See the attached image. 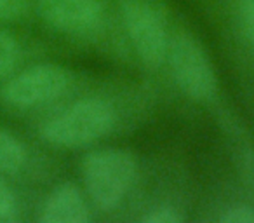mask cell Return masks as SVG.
<instances>
[{"label": "cell", "mask_w": 254, "mask_h": 223, "mask_svg": "<svg viewBox=\"0 0 254 223\" xmlns=\"http://www.w3.org/2000/svg\"><path fill=\"white\" fill-rule=\"evenodd\" d=\"M115 122V110L106 99L85 98L47 121L42 136L61 149H77L103 138Z\"/></svg>", "instance_id": "cell-1"}, {"label": "cell", "mask_w": 254, "mask_h": 223, "mask_svg": "<svg viewBox=\"0 0 254 223\" xmlns=\"http://www.w3.org/2000/svg\"><path fill=\"white\" fill-rule=\"evenodd\" d=\"M136 160L127 150L103 149L89 153L82 164L85 190L103 211L119 206L136 178Z\"/></svg>", "instance_id": "cell-2"}, {"label": "cell", "mask_w": 254, "mask_h": 223, "mask_svg": "<svg viewBox=\"0 0 254 223\" xmlns=\"http://www.w3.org/2000/svg\"><path fill=\"white\" fill-rule=\"evenodd\" d=\"M171 74L176 85L197 101H207L216 94L218 78L204 47L188 33H180L169 42L167 51Z\"/></svg>", "instance_id": "cell-3"}, {"label": "cell", "mask_w": 254, "mask_h": 223, "mask_svg": "<svg viewBox=\"0 0 254 223\" xmlns=\"http://www.w3.org/2000/svg\"><path fill=\"white\" fill-rule=\"evenodd\" d=\"M70 75L58 65H35L11 77L2 87V101L12 108H35L56 99L68 87Z\"/></svg>", "instance_id": "cell-4"}, {"label": "cell", "mask_w": 254, "mask_h": 223, "mask_svg": "<svg viewBox=\"0 0 254 223\" xmlns=\"http://www.w3.org/2000/svg\"><path fill=\"white\" fill-rule=\"evenodd\" d=\"M122 19L139 58L148 65L162 63L171 40L157 9L148 0H124Z\"/></svg>", "instance_id": "cell-5"}, {"label": "cell", "mask_w": 254, "mask_h": 223, "mask_svg": "<svg viewBox=\"0 0 254 223\" xmlns=\"http://www.w3.org/2000/svg\"><path fill=\"white\" fill-rule=\"evenodd\" d=\"M37 11L47 25L66 33L87 32L101 19L99 0H39Z\"/></svg>", "instance_id": "cell-6"}, {"label": "cell", "mask_w": 254, "mask_h": 223, "mask_svg": "<svg viewBox=\"0 0 254 223\" xmlns=\"http://www.w3.org/2000/svg\"><path fill=\"white\" fill-rule=\"evenodd\" d=\"M91 218L84 195L75 185L63 183L47 197L40 222L44 223H85Z\"/></svg>", "instance_id": "cell-7"}, {"label": "cell", "mask_w": 254, "mask_h": 223, "mask_svg": "<svg viewBox=\"0 0 254 223\" xmlns=\"http://www.w3.org/2000/svg\"><path fill=\"white\" fill-rule=\"evenodd\" d=\"M25 162L26 150L23 143L0 128V173H18Z\"/></svg>", "instance_id": "cell-8"}, {"label": "cell", "mask_w": 254, "mask_h": 223, "mask_svg": "<svg viewBox=\"0 0 254 223\" xmlns=\"http://www.w3.org/2000/svg\"><path fill=\"white\" fill-rule=\"evenodd\" d=\"M19 60V44L5 30H0V82H4Z\"/></svg>", "instance_id": "cell-9"}, {"label": "cell", "mask_w": 254, "mask_h": 223, "mask_svg": "<svg viewBox=\"0 0 254 223\" xmlns=\"http://www.w3.org/2000/svg\"><path fill=\"white\" fill-rule=\"evenodd\" d=\"M18 218V202H16V195L4 181V178L0 176V223H9L14 222Z\"/></svg>", "instance_id": "cell-10"}, {"label": "cell", "mask_w": 254, "mask_h": 223, "mask_svg": "<svg viewBox=\"0 0 254 223\" xmlns=\"http://www.w3.org/2000/svg\"><path fill=\"white\" fill-rule=\"evenodd\" d=\"M223 223H254V208L253 206L239 204L228 208L221 216Z\"/></svg>", "instance_id": "cell-11"}, {"label": "cell", "mask_w": 254, "mask_h": 223, "mask_svg": "<svg viewBox=\"0 0 254 223\" xmlns=\"http://www.w3.org/2000/svg\"><path fill=\"white\" fill-rule=\"evenodd\" d=\"M28 0H0V23L12 21L25 14Z\"/></svg>", "instance_id": "cell-12"}, {"label": "cell", "mask_w": 254, "mask_h": 223, "mask_svg": "<svg viewBox=\"0 0 254 223\" xmlns=\"http://www.w3.org/2000/svg\"><path fill=\"white\" fill-rule=\"evenodd\" d=\"M239 12L244 30L254 46V0H239Z\"/></svg>", "instance_id": "cell-13"}, {"label": "cell", "mask_w": 254, "mask_h": 223, "mask_svg": "<svg viewBox=\"0 0 254 223\" xmlns=\"http://www.w3.org/2000/svg\"><path fill=\"white\" fill-rule=\"evenodd\" d=\"M143 222L146 223H178L181 222V216L174 211L173 208H155L148 213V215L143 216Z\"/></svg>", "instance_id": "cell-14"}]
</instances>
